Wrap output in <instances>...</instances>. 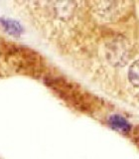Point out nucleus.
Returning <instances> with one entry per match:
<instances>
[{"label": "nucleus", "instance_id": "1", "mask_svg": "<svg viewBox=\"0 0 139 159\" xmlns=\"http://www.w3.org/2000/svg\"><path fill=\"white\" fill-rule=\"evenodd\" d=\"M7 62L19 71H34L39 65L38 55L27 47L9 45L5 52Z\"/></svg>", "mask_w": 139, "mask_h": 159}, {"label": "nucleus", "instance_id": "2", "mask_svg": "<svg viewBox=\"0 0 139 159\" xmlns=\"http://www.w3.org/2000/svg\"><path fill=\"white\" fill-rule=\"evenodd\" d=\"M94 11H96L99 16L104 19H113L118 17L123 12V5L125 2H93Z\"/></svg>", "mask_w": 139, "mask_h": 159}, {"label": "nucleus", "instance_id": "3", "mask_svg": "<svg viewBox=\"0 0 139 159\" xmlns=\"http://www.w3.org/2000/svg\"><path fill=\"white\" fill-rule=\"evenodd\" d=\"M0 27L9 35H12L14 37H19L23 33V28L19 22L12 19L0 18Z\"/></svg>", "mask_w": 139, "mask_h": 159}, {"label": "nucleus", "instance_id": "4", "mask_svg": "<svg viewBox=\"0 0 139 159\" xmlns=\"http://www.w3.org/2000/svg\"><path fill=\"white\" fill-rule=\"evenodd\" d=\"M108 123L113 129L121 132H128L131 129V125L125 118L118 114H114L108 118Z\"/></svg>", "mask_w": 139, "mask_h": 159}, {"label": "nucleus", "instance_id": "5", "mask_svg": "<svg viewBox=\"0 0 139 159\" xmlns=\"http://www.w3.org/2000/svg\"><path fill=\"white\" fill-rule=\"evenodd\" d=\"M128 79L133 86L139 87V60L134 62L129 68Z\"/></svg>", "mask_w": 139, "mask_h": 159}]
</instances>
